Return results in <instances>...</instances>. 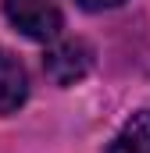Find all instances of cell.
Returning <instances> with one entry per match:
<instances>
[{"mask_svg":"<svg viewBox=\"0 0 150 153\" xmlns=\"http://www.w3.org/2000/svg\"><path fill=\"white\" fill-rule=\"evenodd\" d=\"M104 153H150V111H136L118 128Z\"/></svg>","mask_w":150,"mask_h":153,"instance_id":"4","label":"cell"},{"mask_svg":"<svg viewBox=\"0 0 150 153\" xmlns=\"http://www.w3.org/2000/svg\"><path fill=\"white\" fill-rule=\"evenodd\" d=\"M89 68H93V50L82 39H64L54 50H46V57H43V71L50 75V82H57V85L82 82V78L89 75Z\"/></svg>","mask_w":150,"mask_h":153,"instance_id":"2","label":"cell"},{"mask_svg":"<svg viewBox=\"0 0 150 153\" xmlns=\"http://www.w3.org/2000/svg\"><path fill=\"white\" fill-rule=\"evenodd\" d=\"M4 14L22 36L36 43H50L64 29V18L54 0H4Z\"/></svg>","mask_w":150,"mask_h":153,"instance_id":"1","label":"cell"},{"mask_svg":"<svg viewBox=\"0 0 150 153\" xmlns=\"http://www.w3.org/2000/svg\"><path fill=\"white\" fill-rule=\"evenodd\" d=\"M86 11H104V7H118V4H125V0H79Z\"/></svg>","mask_w":150,"mask_h":153,"instance_id":"5","label":"cell"},{"mask_svg":"<svg viewBox=\"0 0 150 153\" xmlns=\"http://www.w3.org/2000/svg\"><path fill=\"white\" fill-rule=\"evenodd\" d=\"M25 96H29V75H25L22 61L0 46V114L18 111L25 103Z\"/></svg>","mask_w":150,"mask_h":153,"instance_id":"3","label":"cell"}]
</instances>
